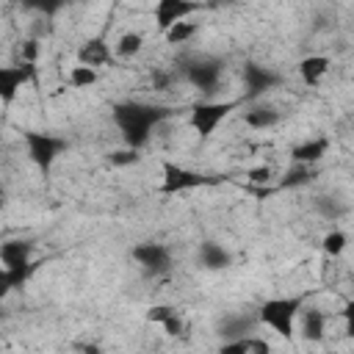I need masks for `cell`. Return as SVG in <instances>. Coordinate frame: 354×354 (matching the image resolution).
<instances>
[{"label": "cell", "instance_id": "1", "mask_svg": "<svg viewBox=\"0 0 354 354\" xmlns=\"http://www.w3.org/2000/svg\"><path fill=\"white\" fill-rule=\"evenodd\" d=\"M169 116H171V108L152 105L144 100H122V102H113L111 108V119L122 133L124 147H133V149H144L152 138V130Z\"/></svg>", "mask_w": 354, "mask_h": 354}, {"label": "cell", "instance_id": "2", "mask_svg": "<svg viewBox=\"0 0 354 354\" xmlns=\"http://www.w3.org/2000/svg\"><path fill=\"white\" fill-rule=\"evenodd\" d=\"M301 307H304V296H274L257 307V321L266 324L279 337H293Z\"/></svg>", "mask_w": 354, "mask_h": 354}, {"label": "cell", "instance_id": "3", "mask_svg": "<svg viewBox=\"0 0 354 354\" xmlns=\"http://www.w3.org/2000/svg\"><path fill=\"white\" fill-rule=\"evenodd\" d=\"M218 183H221V177H210V174L194 171L183 163L163 160L158 191L166 196H174V194H185V191H196V188H207V185H218Z\"/></svg>", "mask_w": 354, "mask_h": 354}, {"label": "cell", "instance_id": "4", "mask_svg": "<svg viewBox=\"0 0 354 354\" xmlns=\"http://www.w3.org/2000/svg\"><path fill=\"white\" fill-rule=\"evenodd\" d=\"M238 100H199L191 111H188V124L194 133H199V138H210L216 133V127L238 108Z\"/></svg>", "mask_w": 354, "mask_h": 354}, {"label": "cell", "instance_id": "5", "mask_svg": "<svg viewBox=\"0 0 354 354\" xmlns=\"http://www.w3.org/2000/svg\"><path fill=\"white\" fill-rule=\"evenodd\" d=\"M22 138H25V149H28L30 163H33L41 174H47V171L53 169V163L58 160V155L66 149V141H64V138H58V136H53V133L25 130V133H22Z\"/></svg>", "mask_w": 354, "mask_h": 354}, {"label": "cell", "instance_id": "6", "mask_svg": "<svg viewBox=\"0 0 354 354\" xmlns=\"http://www.w3.org/2000/svg\"><path fill=\"white\" fill-rule=\"evenodd\" d=\"M241 80H243V100H246V102H257L266 91L277 88V86L282 83L279 72H274L271 66L254 64V61L243 64V69H241Z\"/></svg>", "mask_w": 354, "mask_h": 354}, {"label": "cell", "instance_id": "7", "mask_svg": "<svg viewBox=\"0 0 354 354\" xmlns=\"http://www.w3.org/2000/svg\"><path fill=\"white\" fill-rule=\"evenodd\" d=\"M28 83H36V64L19 61V64L0 66V102H3V108H8Z\"/></svg>", "mask_w": 354, "mask_h": 354}, {"label": "cell", "instance_id": "8", "mask_svg": "<svg viewBox=\"0 0 354 354\" xmlns=\"http://www.w3.org/2000/svg\"><path fill=\"white\" fill-rule=\"evenodd\" d=\"M133 260L149 274V277H163L171 271V249L158 241H144L133 246Z\"/></svg>", "mask_w": 354, "mask_h": 354}, {"label": "cell", "instance_id": "9", "mask_svg": "<svg viewBox=\"0 0 354 354\" xmlns=\"http://www.w3.org/2000/svg\"><path fill=\"white\" fill-rule=\"evenodd\" d=\"M183 77L185 83H191L196 91L202 94H213L221 83V64L218 61H207V58H199V61H188L183 64Z\"/></svg>", "mask_w": 354, "mask_h": 354}, {"label": "cell", "instance_id": "10", "mask_svg": "<svg viewBox=\"0 0 354 354\" xmlns=\"http://www.w3.org/2000/svg\"><path fill=\"white\" fill-rule=\"evenodd\" d=\"M196 11H199V3H188V0H158L155 8H152V19H155L158 30L166 33L171 25L185 22Z\"/></svg>", "mask_w": 354, "mask_h": 354}, {"label": "cell", "instance_id": "11", "mask_svg": "<svg viewBox=\"0 0 354 354\" xmlns=\"http://www.w3.org/2000/svg\"><path fill=\"white\" fill-rule=\"evenodd\" d=\"M0 263H3V271H17V268H28L33 266V243L30 241H6L0 246Z\"/></svg>", "mask_w": 354, "mask_h": 354}, {"label": "cell", "instance_id": "12", "mask_svg": "<svg viewBox=\"0 0 354 354\" xmlns=\"http://www.w3.org/2000/svg\"><path fill=\"white\" fill-rule=\"evenodd\" d=\"M299 332L307 343H324L326 337V313L321 307L304 304L299 313Z\"/></svg>", "mask_w": 354, "mask_h": 354}, {"label": "cell", "instance_id": "13", "mask_svg": "<svg viewBox=\"0 0 354 354\" xmlns=\"http://www.w3.org/2000/svg\"><path fill=\"white\" fill-rule=\"evenodd\" d=\"M241 116H243V124L252 127V130H271V127H277L279 119H282V113H279L274 105L263 102V100L246 102V108H243Z\"/></svg>", "mask_w": 354, "mask_h": 354}, {"label": "cell", "instance_id": "14", "mask_svg": "<svg viewBox=\"0 0 354 354\" xmlns=\"http://www.w3.org/2000/svg\"><path fill=\"white\" fill-rule=\"evenodd\" d=\"M116 55L111 53L105 36H94V39H86L77 50V64L80 66H91V69H100L105 64H111Z\"/></svg>", "mask_w": 354, "mask_h": 354}, {"label": "cell", "instance_id": "15", "mask_svg": "<svg viewBox=\"0 0 354 354\" xmlns=\"http://www.w3.org/2000/svg\"><path fill=\"white\" fill-rule=\"evenodd\" d=\"M329 152V138L326 136H315V138H304L301 144H296L290 149V163L296 166H315L318 160H324Z\"/></svg>", "mask_w": 354, "mask_h": 354}, {"label": "cell", "instance_id": "16", "mask_svg": "<svg viewBox=\"0 0 354 354\" xmlns=\"http://www.w3.org/2000/svg\"><path fill=\"white\" fill-rule=\"evenodd\" d=\"M257 313L249 315V313H232V315H224L218 321V335L224 340H238V337H249L254 329H257Z\"/></svg>", "mask_w": 354, "mask_h": 354}, {"label": "cell", "instance_id": "17", "mask_svg": "<svg viewBox=\"0 0 354 354\" xmlns=\"http://www.w3.org/2000/svg\"><path fill=\"white\" fill-rule=\"evenodd\" d=\"M329 66H332V58L329 55H321V53H310L299 61V77L304 86H321V80L329 75Z\"/></svg>", "mask_w": 354, "mask_h": 354}, {"label": "cell", "instance_id": "18", "mask_svg": "<svg viewBox=\"0 0 354 354\" xmlns=\"http://www.w3.org/2000/svg\"><path fill=\"white\" fill-rule=\"evenodd\" d=\"M196 260H199V266L207 268V271H224V268L232 266V254H230V249L221 246L218 241H205V243H199Z\"/></svg>", "mask_w": 354, "mask_h": 354}, {"label": "cell", "instance_id": "19", "mask_svg": "<svg viewBox=\"0 0 354 354\" xmlns=\"http://www.w3.org/2000/svg\"><path fill=\"white\" fill-rule=\"evenodd\" d=\"M144 50V36L138 30H127L116 39V47H113V55L116 58H136L138 53Z\"/></svg>", "mask_w": 354, "mask_h": 354}, {"label": "cell", "instance_id": "20", "mask_svg": "<svg viewBox=\"0 0 354 354\" xmlns=\"http://www.w3.org/2000/svg\"><path fill=\"white\" fill-rule=\"evenodd\" d=\"M315 210H318L324 218H329V221H337V218H343V216H346L348 205H346L340 196L324 194V196H315Z\"/></svg>", "mask_w": 354, "mask_h": 354}, {"label": "cell", "instance_id": "21", "mask_svg": "<svg viewBox=\"0 0 354 354\" xmlns=\"http://www.w3.org/2000/svg\"><path fill=\"white\" fill-rule=\"evenodd\" d=\"M199 30V25L196 22H191V19H185V22H177V25H171L166 33H163V39H166V44H185L188 39H194V33Z\"/></svg>", "mask_w": 354, "mask_h": 354}, {"label": "cell", "instance_id": "22", "mask_svg": "<svg viewBox=\"0 0 354 354\" xmlns=\"http://www.w3.org/2000/svg\"><path fill=\"white\" fill-rule=\"evenodd\" d=\"M313 174H315L313 166H296V163H293V166L285 171V177H282L279 185H282V188H299V185H307V183L313 180Z\"/></svg>", "mask_w": 354, "mask_h": 354}, {"label": "cell", "instance_id": "23", "mask_svg": "<svg viewBox=\"0 0 354 354\" xmlns=\"http://www.w3.org/2000/svg\"><path fill=\"white\" fill-rule=\"evenodd\" d=\"M321 246H324V252H326L329 257H340V254L346 252V246H348V235H346L343 230H329V232L324 235Z\"/></svg>", "mask_w": 354, "mask_h": 354}, {"label": "cell", "instance_id": "24", "mask_svg": "<svg viewBox=\"0 0 354 354\" xmlns=\"http://www.w3.org/2000/svg\"><path fill=\"white\" fill-rule=\"evenodd\" d=\"M94 83H97V69L80 66V64H75V66L69 69V86H72V88H88V86H94Z\"/></svg>", "mask_w": 354, "mask_h": 354}, {"label": "cell", "instance_id": "25", "mask_svg": "<svg viewBox=\"0 0 354 354\" xmlns=\"http://www.w3.org/2000/svg\"><path fill=\"white\" fill-rule=\"evenodd\" d=\"M141 160V149H133V147H122V149H113L108 155V163L111 166H133Z\"/></svg>", "mask_w": 354, "mask_h": 354}, {"label": "cell", "instance_id": "26", "mask_svg": "<svg viewBox=\"0 0 354 354\" xmlns=\"http://www.w3.org/2000/svg\"><path fill=\"white\" fill-rule=\"evenodd\" d=\"M174 313H177V310H174L171 304H152V307L147 310V321H149V324H160V326H163Z\"/></svg>", "mask_w": 354, "mask_h": 354}, {"label": "cell", "instance_id": "27", "mask_svg": "<svg viewBox=\"0 0 354 354\" xmlns=\"http://www.w3.org/2000/svg\"><path fill=\"white\" fill-rule=\"evenodd\" d=\"M249 348H252V335L238 340H224L218 346V354H249Z\"/></svg>", "mask_w": 354, "mask_h": 354}, {"label": "cell", "instance_id": "28", "mask_svg": "<svg viewBox=\"0 0 354 354\" xmlns=\"http://www.w3.org/2000/svg\"><path fill=\"white\" fill-rule=\"evenodd\" d=\"M19 58H22V64H36V58H39V39H25L22 47H19Z\"/></svg>", "mask_w": 354, "mask_h": 354}, {"label": "cell", "instance_id": "29", "mask_svg": "<svg viewBox=\"0 0 354 354\" xmlns=\"http://www.w3.org/2000/svg\"><path fill=\"white\" fill-rule=\"evenodd\" d=\"M246 177H249V183H254V185H268L271 177H274V171H271V166H254V169L246 171Z\"/></svg>", "mask_w": 354, "mask_h": 354}, {"label": "cell", "instance_id": "30", "mask_svg": "<svg viewBox=\"0 0 354 354\" xmlns=\"http://www.w3.org/2000/svg\"><path fill=\"white\" fill-rule=\"evenodd\" d=\"M340 318H343V326H346V335L354 340V299H348L340 310Z\"/></svg>", "mask_w": 354, "mask_h": 354}, {"label": "cell", "instance_id": "31", "mask_svg": "<svg viewBox=\"0 0 354 354\" xmlns=\"http://www.w3.org/2000/svg\"><path fill=\"white\" fill-rule=\"evenodd\" d=\"M163 329H166V335H171V337H177V335H183V329H185V324H183V318H180V313H174L166 324H163Z\"/></svg>", "mask_w": 354, "mask_h": 354}, {"label": "cell", "instance_id": "32", "mask_svg": "<svg viewBox=\"0 0 354 354\" xmlns=\"http://www.w3.org/2000/svg\"><path fill=\"white\" fill-rule=\"evenodd\" d=\"M249 354H271V343L263 340V337H257V335H252V348H249Z\"/></svg>", "mask_w": 354, "mask_h": 354}, {"label": "cell", "instance_id": "33", "mask_svg": "<svg viewBox=\"0 0 354 354\" xmlns=\"http://www.w3.org/2000/svg\"><path fill=\"white\" fill-rule=\"evenodd\" d=\"M77 351H80V354H102L97 343H83V346H77Z\"/></svg>", "mask_w": 354, "mask_h": 354}]
</instances>
